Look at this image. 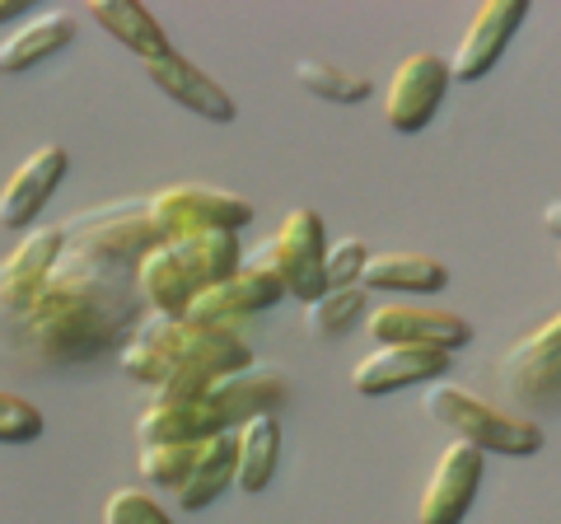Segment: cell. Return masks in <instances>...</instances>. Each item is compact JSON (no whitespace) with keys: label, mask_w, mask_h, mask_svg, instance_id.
Returning a JSON list of instances; mask_svg holds the SVG:
<instances>
[{"label":"cell","mask_w":561,"mask_h":524,"mask_svg":"<svg viewBox=\"0 0 561 524\" xmlns=\"http://www.w3.org/2000/svg\"><path fill=\"white\" fill-rule=\"evenodd\" d=\"M122 371L131 379L150 384V389H179V384L197 379H220L253 365V346L243 342L234 328L220 323H192V319H169V314H150L140 319L131 342L117 352Z\"/></svg>","instance_id":"6da1fadb"},{"label":"cell","mask_w":561,"mask_h":524,"mask_svg":"<svg viewBox=\"0 0 561 524\" xmlns=\"http://www.w3.org/2000/svg\"><path fill=\"white\" fill-rule=\"evenodd\" d=\"M243 267L239 235L230 230H202V235H173L160 239L140 258L136 267V295L150 314H169V319H187L197 295L220 286L225 276Z\"/></svg>","instance_id":"7a4b0ae2"},{"label":"cell","mask_w":561,"mask_h":524,"mask_svg":"<svg viewBox=\"0 0 561 524\" xmlns=\"http://www.w3.org/2000/svg\"><path fill=\"white\" fill-rule=\"evenodd\" d=\"M421 408H426L435 422L454 431V441L478 445L482 454H505V459H529V454L542 449V422L529 412H511L501 403H491L482 394H468L449 379L426 384L421 394Z\"/></svg>","instance_id":"3957f363"},{"label":"cell","mask_w":561,"mask_h":524,"mask_svg":"<svg viewBox=\"0 0 561 524\" xmlns=\"http://www.w3.org/2000/svg\"><path fill=\"white\" fill-rule=\"evenodd\" d=\"M146 220L164 239L173 235H202V230H230L239 235L253 220V206L239 192L206 187V183H173L146 197Z\"/></svg>","instance_id":"277c9868"},{"label":"cell","mask_w":561,"mask_h":524,"mask_svg":"<svg viewBox=\"0 0 561 524\" xmlns=\"http://www.w3.org/2000/svg\"><path fill=\"white\" fill-rule=\"evenodd\" d=\"M276 276L286 282V295H295L300 305H313L328 291V235H323V216L313 206H295L280 220L276 239L257 253Z\"/></svg>","instance_id":"5b68a950"},{"label":"cell","mask_w":561,"mask_h":524,"mask_svg":"<svg viewBox=\"0 0 561 524\" xmlns=\"http://www.w3.org/2000/svg\"><path fill=\"white\" fill-rule=\"evenodd\" d=\"M206 384L210 379L179 384V389L154 394V403L140 412V422H136L140 445H202V441H210V435L239 431L234 417L206 394Z\"/></svg>","instance_id":"8992f818"},{"label":"cell","mask_w":561,"mask_h":524,"mask_svg":"<svg viewBox=\"0 0 561 524\" xmlns=\"http://www.w3.org/2000/svg\"><path fill=\"white\" fill-rule=\"evenodd\" d=\"M365 333L379 346H421V352L454 356L472 342V323L463 314L435 305H375L365 314Z\"/></svg>","instance_id":"52a82bcc"},{"label":"cell","mask_w":561,"mask_h":524,"mask_svg":"<svg viewBox=\"0 0 561 524\" xmlns=\"http://www.w3.org/2000/svg\"><path fill=\"white\" fill-rule=\"evenodd\" d=\"M449 84H454V71L445 57H435V52H408V57L393 66L389 90H383V122L402 136L431 127V117L440 113Z\"/></svg>","instance_id":"ba28073f"},{"label":"cell","mask_w":561,"mask_h":524,"mask_svg":"<svg viewBox=\"0 0 561 524\" xmlns=\"http://www.w3.org/2000/svg\"><path fill=\"white\" fill-rule=\"evenodd\" d=\"M66 249V230H33L20 239V249H10L0 258V328H14L24 314L38 305V295L47 291V276L57 267V258Z\"/></svg>","instance_id":"9c48e42d"},{"label":"cell","mask_w":561,"mask_h":524,"mask_svg":"<svg viewBox=\"0 0 561 524\" xmlns=\"http://www.w3.org/2000/svg\"><path fill=\"white\" fill-rule=\"evenodd\" d=\"M482 464H486V454L478 445L449 441L445 454L431 468L426 492H421V501H416V524H463L472 501H478Z\"/></svg>","instance_id":"30bf717a"},{"label":"cell","mask_w":561,"mask_h":524,"mask_svg":"<svg viewBox=\"0 0 561 524\" xmlns=\"http://www.w3.org/2000/svg\"><path fill=\"white\" fill-rule=\"evenodd\" d=\"M524 20H529V0H482L478 14L463 29V43L449 57L454 80H463V84L486 80L496 71V61L505 57V47L515 43Z\"/></svg>","instance_id":"8fae6325"},{"label":"cell","mask_w":561,"mask_h":524,"mask_svg":"<svg viewBox=\"0 0 561 524\" xmlns=\"http://www.w3.org/2000/svg\"><path fill=\"white\" fill-rule=\"evenodd\" d=\"M280 295H286V282L276 276V267H267L262 258H253V262H243L234 276H225L220 286H210L206 295H197V305L187 309V319L230 328L234 319H243V314H262V309L280 305Z\"/></svg>","instance_id":"7c38bea8"},{"label":"cell","mask_w":561,"mask_h":524,"mask_svg":"<svg viewBox=\"0 0 561 524\" xmlns=\"http://www.w3.org/2000/svg\"><path fill=\"white\" fill-rule=\"evenodd\" d=\"M445 352H421V346H375L370 356L356 361L351 371V389L360 398H383L398 389H412V384H435L449 375Z\"/></svg>","instance_id":"4fadbf2b"},{"label":"cell","mask_w":561,"mask_h":524,"mask_svg":"<svg viewBox=\"0 0 561 524\" xmlns=\"http://www.w3.org/2000/svg\"><path fill=\"white\" fill-rule=\"evenodd\" d=\"M66 164H70V155L57 141L33 150L5 179V187H0V225H5V230H28L47 206V197L57 192V183L66 179Z\"/></svg>","instance_id":"5bb4252c"},{"label":"cell","mask_w":561,"mask_h":524,"mask_svg":"<svg viewBox=\"0 0 561 524\" xmlns=\"http://www.w3.org/2000/svg\"><path fill=\"white\" fill-rule=\"evenodd\" d=\"M140 71H146V80L160 94H169L173 103H183L187 113H197L206 122H234L239 117L234 94L225 90L216 76H206L202 66H192L183 52H169L160 61H140Z\"/></svg>","instance_id":"9a60e30c"},{"label":"cell","mask_w":561,"mask_h":524,"mask_svg":"<svg viewBox=\"0 0 561 524\" xmlns=\"http://www.w3.org/2000/svg\"><path fill=\"white\" fill-rule=\"evenodd\" d=\"M70 38H76V14L70 10H47L38 20L20 24L0 43V76L14 80V76L33 71V66H43L47 57H57Z\"/></svg>","instance_id":"2e32d148"},{"label":"cell","mask_w":561,"mask_h":524,"mask_svg":"<svg viewBox=\"0 0 561 524\" xmlns=\"http://www.w3.org/2000/svg\"><path fill=\"white\" fill-rule=\"evenodd\" d=\"M365 291H389V295H435L449 286V267L431 253H370L360 272Z\"/></svg>","instance_id":"e0dca14e"},{"label":"cell","mask_w":561,"mask_h":524,"mask_svg":"<svg viewBox=\"0 0 561 524\" xmlns=\"http://www.w3.org/2000/svg\"><path fill=\"white\" fill-rule=\"evenodd\" d=\"M90 14H94V24L108 33L113 43L127 47L136 61H160V57L173 52L160 20H154L146 5H136V0H94Z\"/></svg>","instance_id":"ac0fdd59"},{"label":"cell","mask_w":561,"mask_h":524,"mask_svg":"<svg viewBox=\"0 0 561 524\" xmlns=\"http://www.w3.org/2000/svg\"><path fill=\"white\" fill-rule=\"evenodd\" d=\"M234 474H239V435L234 431L210 435L197 454V464H192L187 482L179 487V511H206L220 492L234 487Z\"/></svg>","instance_id":"d6986e66"},{"label":"cell","mask_w":561,"mask_h":524,"mask_svg":"<svg viewBox=\"0 0 561 524\" xmlns=\"http://www.w3.org/2000/svg\"><path fill=\"white\" fill-rule=\"evenodd\" d=\"M239 474H234V487L239 492H267V482L276 474V449H280V422L276 412H257L249 417L239 431Z\"/></svg>","instance_id":"ffe728a7"},{"label":"cell","mask_w":561,"mask_h":524,"mask_svg":"<svg viewBox=\"0 0 561 524\" xmlns=\"http://www.w3.org/2000/svg\"><path fill=\"white\" fill-rule=\"evenodd\" d=\"M365 286H332L323 291L313 305H305V328L313 342H337L342 333H351L356 323H365Z\"/></svg>","instance_id":"44dd1931"},{"label":"cell","mask_w":561,"mask_h":524,"mask_svg":"<svg viewBox=\"0 0 561 524\" xmlns=\"http://www.w3.org/2000/svg\"><path fill=\"white\" fill-rule=\"evenodd\" d=\"M295 84L313 99H328V103H360L370 99L375 84L365 80L360 71H346L337 61H323V57H300L295 61Z\"/></svg>","instance_id":"7402d4cb"},{"label":"cell","mask_w":561,"mask_h":524,"mask_svg":"<svg viewBox=\"0 0 561 524\" xmlns=\"http://www.w3.org/2000/svg\"><path fill=\"white\" fill-rule=\"evenodd\" d=\"M202 445H140V459H136L140 464V478H146L150 487H169V492L179 497V487L187 482Z\"/></svg>","instance_id":"603a6c76"},{"label":"cell","mask_w":561,"mask_h":524,"mask_svg":"<svg viewBox=\"0 0 561 524\" xmlns=\"http://www.w3.org/2000/svg\"><path fill=\"white\" fill-rule=\"evenodd\" d=\"M103 524H173L169 511L150 492H136V487H113L103 497Z\"/></svg>","instance_id":"cb8c5ba5"},{"label":"cell","mask_w":561,"mask_h":524,"mask_svg":"<svg viewBox=\"0 0 561 524\" xmlns=\"http://www.w3.org/2000/svg\"><path fill=\"white\" fill-rule=\"evenodd\" d=\"M43 435V412L20 394L0 389V445H28Z\"/></svg>","instance_id":"d4e9b609"},{"label":"cell","mask_w":561,"mask_h":524,"mask_svg":"<svg viewBox=\"0 0 561 524\" xmlns=\"http://www.w3.org/2000/svg\"><path fill=\"white\" fill-rule=\"evenodd\" d=\"M561 356V309L552 319H542L534 333H524L511 352H505V365H538V361H552Z\"/></svg>","instance_id":"484cf974"},{"label":"cell","mask_w":561,"mask_h":524,"mask_svg":"<svg viewBox=\"0 0 561 524\" xmlns=\"http://www.w3.org/2000/svg\"><path fill=\"white\" fill-rule=\"evenodd\" d=\"M365 262H370V249H365L356 235L328 243V291L332 286H360Z\"/></svg>","instance_id":"4316f807"},{"label":"cell","mask_w":561,"mask_h":524,"mask_svg":"<svg viewBox=\"0 0 561 524\" xmlns=\"http://www.w3.org/2000/svg\"><path fill=\"white\" fill-rule=\"evenodd\" d=\"M542 230H548L557 243H561V197L557 202H548V206H542Z\"/></svg>","instance_id":"83f0119b"},{"label":"cell","mask_w":561,"mask_h":524,"mask_svg":"<svg viewBox=\"0 0 561 524\" xmlns=\"http://www.w3.org/2000/svg\"><path fill=\"white\" fill-rule=\"evenodd\" d=\"M28 10V0H0V24H14Z\"/></svg>","instance_id":"f1b7e54d"}]
</instances>
